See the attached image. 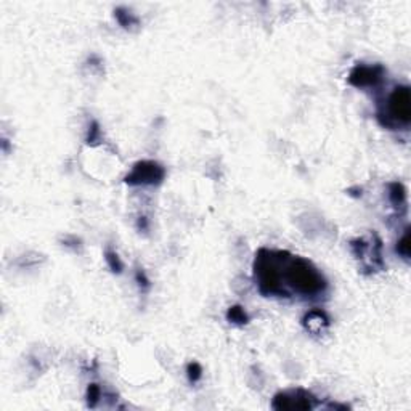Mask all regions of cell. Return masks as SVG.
I'll use <instances>...</instances> for the list:
<instances>
[{"label":"cell","mask_w":411,"mask_h":411,"mask_svg":"<svg viewBox=\"0 0 411 411\" xmlns=\"http://www.w3.org/2000/svg\"><path fill=\"white\" fill-rule=\"evenodd\" d=\"M278 256V273H280V292L283 278L288 281L294 291L304 296H315L325 291L326 281L323 275L312 263L300 257H283V252Z\"/></svg>","instance_id":"6da1fadb"},{"label":"cell","mask_w":411,"mask_h":411,"mask_svg":"<svg viewBox=\"0 0 411 411\" xmlns=\"http://www.w3.org/2000/svg\"><path fill=\"white\" fill-rule=\"evenodd\" d=\"M389 118L400 125H408L411 120V98L407 86L395 87L387 98Z\"/></svg>","instance_id":"7a4b0ae2"},{"label":"cell","mask_w":411,"mask_h":411,"mask_svg":"<svg viewBox=\"0 0 411 411\" xmlns=\"http://www.w3.org/2000/svg\"><path fill=\"white\" fill-rule=\"evenodd\" d=\"M164 177V171L161 166H157L156 162L143 161L138 162L130 175H127L125 182L132 183V185H153V183H159Z\"/></svg>","instance_id":"3957f363"},{"label":"cell","mask_w":411,"mask_h":411,"mask_svg":"<svg viewBox=\"0 0 411 411\" xmlns=\"http://www.w3.org/2000/svg\"><path fill=\"white\" fill-rule=\"evenodd\" d=\"M384 69L381 66H357L350 72L349 82L355 87H371L382 79Z\"/></svg>","instance_id":"277c9868"},{"label":"cell","mask_w":411,"mask_h":411,"mask_svg":"<svg viewBox=\"0 0 411 411\" xmlns=\"http://www.w3.org/2000/svg\"><path fill=\"white\" fill-rule=\"evenodd\" d=\"M273 408L276 410H310L312 403H310L308 397H300V395H288V394H280L276 395L273 400Z\"/></svg>","instance_id":"5b68a950"},{"label":"cell","mask_w":411,"mask_h":411,"mask_svg":"<svg viewBox=\"0 0 411 411\" xmlns=\"http://www.w3.org/2000/svg\"><path fill=\"white\" fill-rule=\"evenodd\" d=\"M405 196H407V194H405V188H403L402 183H398V182L391 183V199L395 206L403 204Z\"/></svg>","instance_id":"8992f818"},{"label":"cell","mask_w":411,"mask_h":411,"mask_svg":"<svg viewBox=\"0 0 411 411\" xmlns=\"http://www.w3.org/2000/svg\"><path fill=\"white\" fill-rule=\"evenodd\" d=\"M397 252L400 256L403 257L405 260H408L410 259V254H411V246H410V233H408V230L405 231L402 238L398 240V243H397Z\"/></svg>","instance_id":"52a82bcc"},{"label":"cell","mask_w":411,"mask_h":411,"mask_svg":"<svg viewBox=\"0 0 411 411\" xmlns=\"http://www.w3.org/2000/svg\"><path fill=\"white\" fill-rule=\"evenodd\" d=\"M228 320L230 321H233V323H246L247 321V317H246V313H244V310L241 308V307H233V308H230L228 310Z\"/></svg>","instance_id":"ba28073f"},{"label":"cell","mask_w":411,"mask_h":411,"mask_svg":"<svg viewBox=\"0 0 411 411\" xmlns=\"http://www.w3.org/2000/svg\"><path fill=\"white\" fill-rule=\"evenodd\" d=\"M100 387L97 386V384H92L90 387H88V392H87V400H88V405L90 407H95V403L98 402V398H100Z\"/></svg>","instance_id":"9c48e42d"},{"label":"cell","mask_w":411,"mask_h":411,"mask_svg":"<svg viewBox=\"0 0 411 411\" xmlns=\"http://www.w3.org/2000/svg\"><path fill=\"white\" fill-rule=\"evenodd\" d=\"M201 366L198 365V363H189L188 365V377L189 381H198L199 377H201Z\"/></svg>","instance_id":"30bf717a"},{"label":"cell","mask_w":411,"mask_h":411,"mask_svg":"<svg viewBox=\"0 0 411 411\" xmlns=\"http://www.w3.org/2000/svg\"><path fill=\"white\" fill-rule=\"evenodd\" d=\"M106 260H108V263H109V267L113 268V272H120V268H122V263L119 262L118 254H114V252H108V254H106Z\"/></svg>","instance_id":"8fae6325"}]
</instances>
